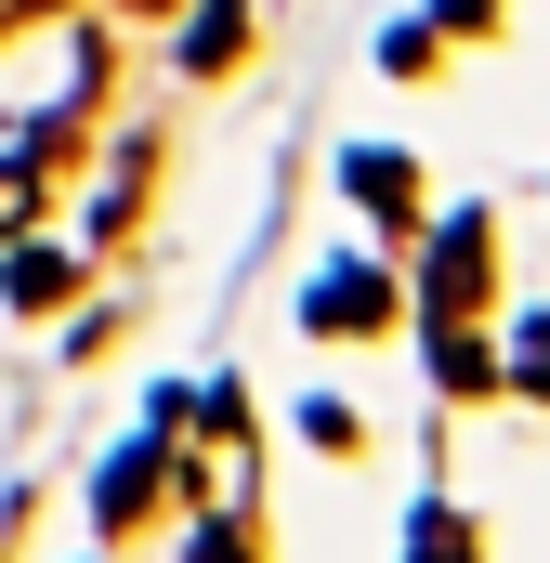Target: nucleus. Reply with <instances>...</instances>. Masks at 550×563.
Masks as SVG:
<instances>
[{"label":"nucleus","instance_id":"nucleus-1","mask_svg":"<svg viewBox=\"0 0 550 563\" xmlns=\"http://www.w3.org/2000/svg\"><path fill=\"white\" fill-rule=\"evenodd\" d=\"M381 314H394V276H381V263H354V276L315 288V328H328V341H341V328H381Z\"/></svg>","mask_w":550,"mask_h":563},{"label":"nucleus","instance_id":"nucleus-2","mask_svg":"<svg viewBox=\"0 0 550 563\" xmlns=\"http://www.w3.org/2000/svg\"><path fill=\"white\" fill-rule=\"evenodd\" d=\"M354 197H367L381 223H407V210H419V170L394 157V144H367V157H354Z\"/></svg>","mask_w":550,"mask_h":563},{"label":"nucleus","instance_id":"nucleus-3","mask_svg":"<svg viewBox=\"0 0 550 563\" xmlns=\"http://www.w3.org/2000/svg\"><path fill=\"white\" fill-rule=\"evenodd\" d=\"M237 40H250V13H237V0H210V13H197V40H184V66H197V79H223V66H237Z\"/></svg>","mask_w":550,"mask_h":563},{"label":"nucleus","instance_id":"nucleus-4","mask_svg":"<svg viewBox=\"0 0 550 563\" xmlns=\"http://www.w3.org/2000/svg\"><path fill=\"white\" fill-rule=\"evenodd\" d=\"M407 563H485V551H472V525L432 498V511H419V538H407Z\"/></svg>","mask_w":550,"mask_h":563},{"label":"nucleus","instance_id":"nucleus-5","mask_svg":"<svg viewBox=\"0 0 550 563\" xmlns=\"http://www.w3.org/2000/svg\"><path fill=\"white\" fill-rule=\"evenodd\" d=\"M79 276V263H66V250H13V301H53V288Z\"/></svg>","mask_w":550,"mask_h":563},{"label":"nucleus","instance_id":"nucleus-6","mask_svg":"<svg viewBox=\"0 0 550 563\" xmlns=\"http://www.w3.org/2000/svg\"><path fill=\"white\" fill-rule=\"evenodd\" d=\"M525 394H550V328H525Z\"/></svg>","mask_w":550,"mask_h":563},{"label":"nucleus","instance_id":"nucleus-7","mask_svg":"<svg viewBox=\"0 0 550 563\" xmlns=\"http://www.w3.org/2000/svg\"><path fill=\"white\" fill-rule=\"evenodd\" d=\"M446 26H498V0H446Z\"/></svg>","mask_w":550,"mask_h":563}]
</instances>
